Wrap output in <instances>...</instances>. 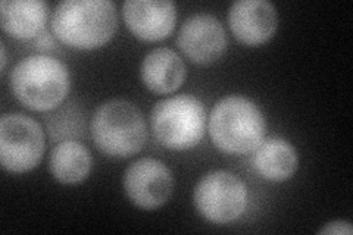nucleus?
Wrapping results in <instances>:
<instances>
[{
    "mask_svg": "<svg viewBox=\"0 0 353 235\" xmlns=\"http://www.w3.org/2000/svg\"><path fill=\"white\" fill-rule=\"evenodd\" d=\"M117 25V8L110 0H65L52 15L54 36L75 49L103 46L115 34Z\"/></svg>",
    "mask_w": 353,
    "mask_h": 235,
    "instance_id": "f257e3e1",
    "label": "nucleus"
},
{
    "mask_svg": "<svg viewBox=\"0 0 353 235\" xmlns=\"http://www.w3.org/2000/svg\"><path fill=\"white\" fill-rule=\"evenodd\" d=\"M265 118L252 100L243 96L221 99L209 116V134L216 147L228 154L255 152L265 137Z\"/></svg>",
    "mask_w": 353,
    "mask_h": 235,
    "instance_id": "f03ea898",
    "label": "nucleus"
},
{
    "mask_svg": "<svg viewBox=\"0 0 353 235\" xmlns=\"http://www.w3.org/2000/svg\"><path fill=\"white\" fill-rule=\"evenodd\" d=\"M10 88L31 110L57 109L70 90L68 68L48 54H31L19 61L10 74Z\"/></svg>",
    "mask_w": 353,
    "mask_h": 235,
    "instance_id": "7ed1b4c3",
    "label": "nucleus"
},
{
    "mask_svg": "<svg viewBox=\"0 0 353 235\" xmlns=\"http://www.w3.org/2000/svg\"><path fill=\"white\" fill-rule=\"evenodd\" d=\"M96 147L110 158H130L140 152L148 140L141 110L124 99H112L94 112L90 124Z\"/></svg>",
    "mask_w": 353,
    "mask_h": 235,
    "instance_id": "20e7f679",
    "label": "nucleus"
},
{
    "mask_svg": "<svg viewBox=\"0 0 353 235\" xmlns=\"http://www.w3.org/2000/svg\"><path fill=\"white\" fill-rule=\"evenodd\" d=\"M150 125L154 137L167 149L189 150L205 136V105L192 94L163 99L152 109Z\"/></svg>",
    "mask_w": 353,
    "mask_h": 235,
    "instance_id": "39448f33",
    "label": "nucleus"
},
{
    "mask_svg": "<svg viewBox=\"0 0 353 235\" xmlns=\"http://www.w3.org/2000/svg\"><path fill=\"white\" fill-rule=\"evenodd\" d=\"M193 201L199 214L214 223H228L245 214L248 188L230 171L209 172L194 187Z\"/></svg>",
    "mask_w": 353,
    "mask_h": 235,
    "instance_id": "423d86ee",
    "label": "nucleus"
},
{
    "mask_svg": "<svg viewBox=\"0 0 353 235\" xmlns=\"http://www.w3.org/2000/svg\"><path fill=\"white\" fill-rule=\"evenodd\" d=\"M44 134L39 122L22 114L0 118V162L8 172H28L40 163Z\"/></svg>",
    "mask_w": 353,
    "mask_h": 235,
    "instance_id": "0eeeda50",
    "label": "nucleus"
},
{
    "mask_svg": "<svg viewBox=\"0 0 353 235\" xmlns=\"http://www.w3.org/2000/svg\"><path fill=\"white\" fill-rule=\"evenodd\" d=\"M123 183L128 198L146 210L167 203L174 188L170 167L153 158H141L132 162L125 170Z\"/></svg>",
    "mask_w": 353,
    "mask_h": 235,
    "instance_id": "6e6552de",
    "label": "nucleus"
},
{
    "mask_svg": "<svg viewBox=\"0 0 353 235\" xmlns=\"http://www.w3.org/2000/svg\"><path fill=\"white\" fill-rule=\"evenodd\" d=\"M176 43L192 62L208 65L216 62L224 54L227 32L223 22L215 15L194 14L183 22Z\"/></svg>",
    "mask_w": 353,
    "mask_h": 235,
    "instance_id": "1a4fd4ad",
    "label": "nucleus"
},
{
    "mask_svg": "<svg viewBox=\"0 0 353 235\" xmlns=\"http://www.w3.org/2000/svg\"><path fill=\"white\" fill-rule=\"evenodd\" d=\"M228 22L237 40L255 46L274 36L279 15L275 6L267 0H239L228 10Z\"/></svg>",
    "mask_w": 353,
    "mask_h": 235,
    "instance_id": "9d476101",
    "label": "nucleus"
},
{
    "mask_svg": "<svg viewBox=\"0 0 353 235\" xmlns=\"http://www.w3.org/2000/svg\"><path fill=\"white\" fill-rule=\"evenodd\" d=\"M123 15L136 37L157 41L168 37L176 21V8L170 0H127Z\"/></svg>",
    "mask_w": 353,
    "mask_h": 235,
    "instance_id": "9b49d317",
    "label": "nucleus"
},
{
    "mask_svg": "<svg viewBox=\"0 0 353 235\" xmlns=\"http://www.w3.org/2000/svg\"><path fill=\"white\" fill-rule=\"evenodd\" d=\"M141 80L150 92L168 94L180 88L185 80V65L180 54L168 48L153 49L141 63Z\"/></svg>",
    "mask_w": 353,
    "mask_h": 235,
    "instance_id": "f8f14e48",
    "label": "nucleus"
},
{
    "mask_svg": "<svg viewBox=\"0 0 353 235\" xmlns=\"http://www.w3.org/2000/svg\"><path fill=\"white\" fill-rule=\"evenodd\" d=\"M49 6L41 0H2L0 24L15 39L27 40L40 36L48 21Z\"/></svg>",
    "mask_w": 353,
    "mask_h": 235,
    "instance_id": "ddd939ff",
    "label": "nucleus"
},
{
    "mask_svg": "<svg viewBox=\"0 0 353 235\" xmlns=\"http://www.w3.org/2000/svg\"><path fill=\"white\" fill-rule=\"evenodd\" d=\"M297 152L281 137H270L258 145L252 156L255 171L268 181H287L297 170Z\"/></svg>",
    "mask_w": 353,
    "mask_h": 235,
    "instance_id": "4468645a",
    "label": "nucleus"
},
{
    "mask_svg": "<svg viewBox=\"0 0 353 235\" xmlns=\"http://www.w3.org/2000/svg\"><path fill=\"white\" fill-rule=\"evenodd\" d=\"M50 172L62 184H77L85 180L92 170V156L85 145L66 140L53 147L50 153Z\"/></svg>",
    "mask_w": 353,
    "mask_h": 235,
    "instance_id": "2eb2a0df",
    "label": "nucleus"
},
{
    "mask_svg": "<svg viewBox=\"0 0 353 235\" xmlns=\"http://www.w3.org/2000/svg\"><path fill=\"white\" fill-rule=\"evenodd\" d=\"M44 124L53 141H75L84 134V112L80 109V105L68 102L44 116Z\"/></svg>",
    "mask_w": 353,
    "mask_h": 235,
    "instance_id": "dca6fc26",
    "label": "nucleus"
},
{
    "mask_svg": "<svg viewBox=\"0 0 353 235\" xmlns=\"http://www.w3.org/2000/svg\"><path fill=\"white\" fill-rule=\"evenodd\" d=\"M353 228L350 225V222L347 221H336V222H330L324 228L319 229V234H352Z\"/></svg>",
    "mask_w": 353,
    "mask_h": 235,
    "instance_id": "f3484780",
    "label": "nucleus"
},
{
    "mask_svg": "<svg viewBox=\"0 0 353 235\" xmlns=\"http://www.w3.org/2000/svg\"><path fill=\"white\" fill-rule=\"evenodd\" d=\"M36 44H37L39 49H43V50L54 48V41H53L52 36L49 34L48 31H43V32H41V34H40L39 39H37V41H36Z\"/></svg>",
    "mask_w": 353,
    "mask_h": 235,
    "instance_id": "a211bd4d",
    "label": "nucleus"
},
{
    "mask_svg": "<svg viewBox=\"0 0 353 235\" xmlns=\"http://www.w3.org/2000/svg\"><path fill=\"white\" fill-rule=\"evenodd\" d=\"M0 50H2V71H3L5 66H6V49H5L3 43L0 44Z\"/></svg>",
    "mask_w": 353,
    "mask_h": 235,
    "instance_id": "6ab92c4d",
    "label": "nucleus"
}]
</instances>
